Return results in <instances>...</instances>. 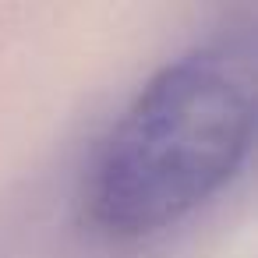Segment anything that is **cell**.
I'll use <instances>...</instances> for the list:
<instances>
[{"instance_id": "obj_1", "label": "cell", "mask_w": 258, "mask_h": 258, "mask_svg": "<svg viewBox=\"0 0 258 258\" xmlns=\"http://www.w3.org/2000/svg\"><path fill=\"white\" fill-rule=\"evenodd\" d=\"M254 36L216 32L166 60L103 138L85 212L113 237L166 230L216 198L254 142Z\"/></svg>"}]
</instances>
